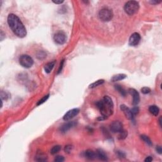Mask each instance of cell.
<instances>
[{
	"instance_id": "83f0119b",
	"label": "cell",
	"mask_w": 162,
	"mask_h": 162,
	"mask_svg": "<svg viewBox=\"0 0 162 162\" xmlns=\"http://www.w3.org/2000/svg\"><path fill=\"white\" fill-rule=\"evenodd\" d=\"M54 162H62L64 161V158L62 156H57L54 158Z\"/></svg>"
},
{
	"instance_id": "4316f807",
	"label": "cell",
	"mask_w": 162,
	"mask_h": 162,
	"mask_svg": "<svg viewBox=\"0 0 162 162\" xmlns=\"http://www.w3.org/2000/svg\"><path fill=\"white\" fill-rule=\"evenodd\" d=\"M141 92L142 93L144 94H148V93L151 92V89H149V88H147V87H144V88L141 89Z\"/></svg>"
},
{
	"instance_id": "d6a6232c",
	"label": "cell",
	"mask_w": 162,
	"mask_h": 162,
	"mask_svg": "<svg viewBox=\"0 0 162 162\" xmlns=\"http://www.w3.org/2000/svg\"><path fill=\"white\" fill-rule=\"evenodd\" d=\"M117 154L120 158H124L125 157V154L122 151H117Z\"/></svg>"
},
{
	"instance_id": "7c38bea8",
	"label": "cell",
	"mask_w": 162,
	"mask_h": 162,
	"mask_svg": "<svg viewBox=\"0 0 162 162\" xmlns=\"http://www.w3.org/2000/svg\"><path fill=\"white\" fill-rule=\"evenodd\" d=\"M75 125V121L65 123V124H64L63 125L60 127L61 132H62V133H65V132H67L68 130H70V129H72V127H74Z\"/></svg>"
},
{
	"instance_id": "cb8c5ba5",
	"label": "cell",
	"mask_w": 162,
	"mask_h": 162,
	"mask_svg": "<svg viewBox=\"0 0 162 162\" xmlns=\"http://www.w3.org/2000/svg\"><path fill=\"white\" fill-rule=\"evenodd\" d=\"M9 98H10V94H8V92L1 91V98L2 100L3 99H7Z\"/></svg>"
},
{
	"instance_id": "30bf717a",
	"label": "cell",
	"mask_w": 162,
	"mask_h": 162,
	"mask_svg": "<svg viewBox=\"0 0 162 162\" xmlns=\"http://www.w3.org/2000/svg\"><path fill=\"white\" fill-rule=\"evenodd\" d=\"M129 92L131 95L132 96L133 98V101H132V104L134 105H137L139 103L140 97L139 92L133 88H130L129 89Z\"/></svg>"
},
{
	"instance_id": "ba28073f",
	"label": "cell",
	"mask_w": 162,
	"mask_h": 162,
	"mask_svg": "<svg viewBox=\"0 0 162 162\" xmlns=\"http://www.w3.org/2000/svg\"><path fill=\"white\" fill-rule=\"evenodd\" d=\"M79 113V110L78 108H73L72 110H69L68 112L65 113V115L63 116V119L65 121H68L72 119L73 118L77 115L78 113Z\"/></svg>"
},
{
	"instance_id": "8d00e7d4",
	"label": "cell",
	"mask_w": 162,
	"mask_h": 162,
	"mask_svg": "<svg viewBox=\"0 0 162 162\" xmlns=\"http://www.w3.org/2000/svg\"><path fill=\"white\" fill-rule=\"evenodd\" d=\"M160 3H161V1H150V3L151 4H158Z\"/></svg>"
},
{
	"instance_id": "7a4b0ae2",
	"label": "cell",
	"mask_w": 162,
	"mask_h": 162,
	"mask_svg": "<svg viewBox=\"0 0 162 162\" xmlns=\"http://www.w3.org/2000/svg\"><path fill=\"white\" fill-rule=\"evenodd\" d=\"M96 106L101 113L105 118H108L113 113V103L109 96H106L101 100L96 103Z\"/></svg>"
},
{
	"instance_id": "d590c367",
	"label": "cell",
	"mask_w": 162,
	"mask_h": 162,
	"mask_svg": "<svg viewBox=\"0 0 162 162\" xmlns=\"http://www.w3.org/2000/svg\"><path fill=\"white\" fill-rule=\"evenodd\" d=\"M5 36V34H4L3 32L1 30V41H2L4 39V37H5V36Z\"/></svg>"
},
{
	"instance_id": "e575fe53",
	"label": "cell",
	"mask_w": 162,
	"mask_h": 162,
	"mask_svg": "<svg viewBox=\"0 0 162 162\" xmlns=\"http://www.w3.org/2000/svg\"><path fill=\"white\" fill-rule=\"evenodd\" d=\"M53 3H55V4L60 5V4L63 3L64 1H61V0H60V1H56H56H53Z\"/></svg>"
},
{
	"instance_id": "9c48e42d",
	"label": "cell",
	"mask_w": 162,
	"mask_h": 162,
	"mask_svg": "<svg viewBox=\"0 0 162 162\" xmlns=\"http://www.w3.org/2000/svg\"><path fill=\"white\" fill-rule=\"evenodd\" d=\"M110 130L113 133H119L120 131L123 130V125L122 124L119 122V121H114L110 125Z\"/></svg>"
},
{
	"instance_id": "d4e9b609",
	"label": "cell",
	"mask_w": 162,
	"mask_h": 162,
	"mask_svg": "<svg viewBox=\"0 0 162 162\" xmlns=\"http://www.w3.org/2000/svg\"><path fill=\"white\" fill-rule=\"evenodd\" d=\"M49 94H48V95L45 96H44V97H43V98L41 99H40V100L38 102H37V106H39V105H41V104L44 103H45V102L47 100V99H48V98H49Z\"/></svg>"
},
{
	"instance_id": "9a60e30c",
	"label": "cell",
	"mask_w": 162,
	"mask_h": 162,
	"mask_svg": "<svg viewBox=\"0 0 162 162\" xmlns=\"http://www.w3.org/2000/svg\"><path fill=\"white\" fill-rule=\"evenodd\" d=\"M85 157L86 158L89 159V160H93L94 158H95V157H96V153L94 152L92 150L88 149L85 152Z\"/></svg>"
},
{
	"instance_id": "74e56055",
	"label": "cell",
	"mask_w": 162,
	"mask_h": 162,
	"mask_svg": "<svg viewBox=\"0 0 162 162\" xmlns=\"http://www.w3.org/2000/svg\"><path fill=\"white\" fill-rule=\"evenodd\" d=\"M159 122H160V127H162V117L159 118Z\"/></svg>"
},
{
	"instance_id": "4dcf8cb0",
	"label": "cell",
	"mask_w": 162,
	"mask_h": 162,
	"mask_svg": "<svg viewBox=\"0 0 162 162\" xmlns=\"http://www.w3.org/2000/svg\"><path fill=\"white\" fill-rule=\"evenodd\" d=\"M63 63H64V60H62V62H61L60 65V67H59V69H58V73H60L61 72H62V68H63Z\"/></svg>"
},
{
	"instance_id": "6da1fadb",
	"label": "cell",
	"mask_w": 162,
	"mask_h": 162,
	"mask_svg": "<svg viewBox=\"0 0 162 162\" xmlns=\"http://www.w3.org/2000/svg\"><path fill=\"white\" fill-rule=\"evenodd\" d=\"M8 24L13 33L18 37L23 38L27 35V30L24 24L17 15L10 13L8 16Z\"/></svg>"
},
{
	"instance_id": "44dd1931",
	"label": "cell",
	"mask_w": 162,
	"mask_h": 162,
	"mask_svg": "<svg viewBox=\"0 0 162 162\" xmlns=\"http://www.w3.org/2000/svg\"><path fill=\"white\" fill-rule=\"evenodd\" d=\"M141 137L142 139L145 142V143L147 144L148 145H149V146H151V145L153 144H152V142H151V139L148 137L147 135H141Z\"/></svg>"
},
{
	"instance_id": "2e32d148",
	"label": "cell",
	"mask_w": 162,
	"mask_h": 162,
	"mask_svg": "<svg viewBox=\"0 0 162 162\" xmlns=\"http://www.w3.org/2000/svg\"><path fill=\"white\" fill-rule=\"evenodd\" d=\"M55 61H53V62H49V63H48L45 65V70L46 72V73H50L51 72V70H53V68H54V65H55Z\"/></svg>"
},
{
	"instance_id": "ac0fdd59",
	"label": "cell",
	"mask_w": 162,
	"mask_h": 162,
	"mask_svg": "<svg viewBox=\"0 0 162 162\" xmlns=\"http://www.w3.org/2000/svg\"><path fill=\"white\" fill-rule=\"evenodd\" d=\"M35 160L38 162H45L47 160V158H46V156L43 153H37L36 156Z\"/></svg>"
},
{
	"instance_id": "603a6c76",
	"label": "cell",
	"mask_w": 162,
	"mask_h": 162,
	"mask_svg": "<svg viewBox=\"0 0 162 162\" xmlns=\"http://www.w3.org/2000/svg\"><path fill=\"white\" fill-rule=\"evenodd\" d=\"M127 135V131H126V130H124V129H123L122 131H120V132H119V135H118V138L120 140L124 139L126 138Z\"/></svg>"
},
{
	"instance_id": "d6986e66",
	"label": "cell",
	"mask_w": 162,
	"mask_h": 162,
	"mask_svg": "<svg viewBox=\"0 0 162 162\" xmlns=\"http://www.w3.org/2000/svg\"><path fill=\"white\" fill-rule=\"evenodd\" d=\"M115 88L116 90H117V91H118V92H119L121 95L123 96H126V91L122 86H120V85H115Z\"/></svg>"
},
{
	"instance_id": "8fae6325",
	"label": "cell",
	"mask_w": 162,
	"mask_h": 162,
	"mask_svg": "<svg viewBox=\"0 0 162 162\" xmlns=\"http://www.w3.org/2000/svg\"><path fill=\"white\" fill-rule=\"evenodd\" d=\"M120 109L121 110L124 112V115L127 118V119L129 120H132L134 118V115L132 114L131 110H130L127 106L125 105H122L120 106Z\"/></svg>"
},
{
	"instance_id": "3957f363",
	"label": "cell",
	"mask_w": 162,
	"mask_h": 162,
	"mask_svg": "<svg viewBox=\"0 0 162 162\" xmlns=\"http://www.w3.org/2000/svg\"><path fill=\"white\" fill-rule=\"evenodd\" d=\"M139 9V5L137 1H129L127 2L124 6V10L129 15H133L136 13Z\"/></svg>"
},
{
	"instance_id": "e0dca14e",
	"label": "cell",
	"mask_w": 162,
	"mask_h": 162,
	"mask_svg": "<svg viewBox=\"0 0 162 162\" xmlns=\"http://www.w3.org/2000/svg\"><path fill=\"white\" fill-rule=\"evenodd\" d=\"M149 111L154 116H157L159 113V111H160V109H159L158 107L155 106V105H152V106L149 107Z\"/></svg>"
},
{
	"instance_id": "5bb4252c",
	"label": "cell",
	"mask_w": 162,
	"mask_h": 162,
	"mask_svg": "<svg viewBox=\"0 0 162 162\" xmlns=\"http://www.w3.org/2000/svg\"><path fill=\"white\" fill-rule=\"evenodd\" d=\"M127 77V75L126 74H123V73H119V74L115 75L112 77L111 81L112 82H117V81H122Z\"/></svg>"
},
{
	"instance_id": "8992f818",
	"label": "cell",
	"mask_w": 162,
	"mask_h": 162,
	"mask_svg": "<svg viewBox=\"0 0 162 162\" xmlns=\"http://www.w3.org/2000/svg\"><path fill=\"white\" fill-rule=\"evenodd\" d=\"M54 41L58 45H63L67 41V36L63 31H58L54 34Z\"/></svg>"
},
{
	"instance_id": "277c9868",
	"label": "cell",
	"mask_w": 162,
	"mask_h": 162,
	"mask_svg": "<svg viewBox=\"0 0 162 162\" xmlns=\"http://www.w3.org/2000/svg\"><path fill=\"white\" fill-rule=\"evenodd\" d=\"M113 13L110 8H103L99 12V18L103 22H108L113 18Z\"/></svg>"
},
{
	"instance_id": "f1b7e54d",
	"label": "cell",
	"mask_w": 162,
	"mask_h": 162,
	"mask_svg": "<svg viewBox=\"0 0 162 162\" xmlns=\"http://www.w3.org/2000/svg\"><path fill=\"white\" fill-rule=\"evenodd\" d=\"M131 111H132L133 115H137L139 113V108L137 107H134V108H133L131 110Z\"/></svg>"
},
{
	"instance_id": "4fadbf2b",
	"label": "cell",
	"mask_w": 162,
	"mask_h": 162,
	"mask_svg": "<svg viewBox=\"0 0 162 162\" xmlns=\"http://www.w3.org/2000/svg\"><path fill=\"white\" fill-rule=\"evenodd\" d=\"M96 156L101 160L107 161L108 160V156H107V154L102 149H98L96 153Z\"/></svg>"
},
{
	"instance_id": "f546056e",
	"label": "cell",
	"mask_w": 162,
	"mask_h": 162,
	"mask_svg": "<svg viewBox=\"0 0 162 162\" xmlns=\"http://www.w3.org/2000/svg\"><path fill=\"white\" fill-rule=\"evenodd\" d=\"M72 146H70V145H68V146H65V151L67 152V153H69L72 151Z\"/></svg>"
},
{
	"instance_id": "836d02e7",
	"label": "cell",
	"mask_w": 162,
	"mask_h": 162,
	"mask_svg": "<svg viewBox=\"0 0 162 162\" xmlns=\"http://www.w3.org/2000/svg\"><path fill=\"white\" fill-rule=\"evenodd\" d=\"M153 160V158L151 156H148V157H146V158L145 159L144 161L146 162H150Z\"/></svg>"
},
{
	"instance_id": "ffe728a7",
	"label": "cell",
	"mask_w": 162,
	"mask_h": 162,
	"mask_svg": "<svg viewBox=\"0 0 162 162\" xmlns=\"http://www.w3.org/2000/svg\"><path fill=\"white\" fill-rule=\"evenodd\" d=\"M104 82H105V81H104V80H103V79H102V80L101 79L98 80V81L94 82V83L91 84L89 86V88H96V87H98V86L103 84Z\"/></svg>"
},
{
	"instance_id": "52a82bcc",
	"label": "cell",
	"mask_w": 162,
	"mask_h": 162,
	"mask_svg": "<svg viewBox=\"0 0 162 162\" xmlns=\"http://www.w3.org/2000/svg\"><path fill=\"white\" fill-rule=\"evenodd\" d=\"M141 40V36L137 32H134L130 36L129 38V44L131 46H135L138 45Z\"/></svg>"
},
{
	"instance_id": "7402d4cb",
	"label": "cell",
	"mask_w": 162,
	"mask_h": 162,
	"mask_svg": "<svg viewBox=\"0 0 162 162\" xmlns=\"http://www.w3.org/2000/svg\"><path fill=\"white\" fill-rule=\"evenodd\" d=\"M61 149V146L59 145H56V146H53L51 149V153L52 154H54L56 153H57L58 152L60 151Z\"/></svg>"
},
{
	"instance_id": "484cf974",
	"label": "cell",
	"mask_w": 162,
	"mask_h": 162,
	"mask_svg": "<svg viewBox=\"0 0 162 162\" xmlns=\"http://www.w3.org/2000/svg\"><path fill=\"white\" fill-rule=\"evenodd\" d=\"M46 56V54L43 51H39L37 54V57L39 59H43Z\"/></svg>"
},
{
	"instance_id": "1f68e13d",
	"label": "cell",
	"mask_w": 162,
	"mask_h": 162,
	"mask_svg": "<svg viewBox=\"0 0 162 162\" xmlns=\"http://www.w3.org/2000/svg\"><path fill=\"white\" fill-rule=\"evenodd\" d=\"M156 151H157V152L159 154H162V147H161L160 146H158L156 147Z\"/></svg>"
},
{
	"instance_id": "5b68a950",
	"label": "cell",
	"mask_w": 162,
	"mask_h": 162,
	"mask_svg": "<svg viewBox=\"0 0 162 162\" xmlns=\"http://www.w3.org/2000/svg\"><path fill=\"white\" fill-rule=\"evenodd\" d=\"M19 63L23 67L26 68H30L34 64V60L30 56L23 54L20 57Z\"/></svg>"
}]
</instances>
